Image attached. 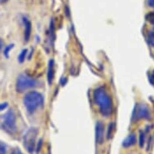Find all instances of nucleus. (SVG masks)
I'll return each mask as SVG.
<instances>
[{
  "mask_svg": "<svg viewBox=\"0 0 154 154\" xmlns=\"http://www.w3.org/2000/svg\"><path fill=\"white\" fill-rule=\"evenodd\" d=\"M11 154H23V153L22 152V151H21L20 149H17V148H15V149L12 151Z\"/></svg>",
  "mask_w": 154,
  "mask_h": 154,
  "instance_id": "f3484780",
  "label": "nucleus"
},
{
  "mask_svg": "<svg viewBox=\"0 0 154 154\" xmlns=\"http://www.w3.org/2000/svg\"><path fill=\"white\" fill-rule=\"evenodd\" d=\"M105 128L104 124L102 122H98L95 128V140L96 143L99 144H103L104 143V137H105Z\"/></svg>",
  "mask_w": 154,
  "mask_h": 154,
  "instance_id": "0eeeda50",
  "label": "nucleus"
},
{
  "mask_svg": "<svg viewBox=\"0 0 154 154\" xmlns=\"http://www.w3.org/2000/svg\"><path fill=\"white\" fill-rule=\"evenodd\" d=\"M23 103L29 113H34L43 106L44 98L41 94L31 91L24 96Z\"/></svg>",
  "mask_w": 154,
  "mask_h": 154,
  "instance_id": "f03ea898",
  "label": "nucleus"
},
{
  "mask_svg": "<svg viewBox=\"0 0 154 154\" xmlns=\"http://www.w3.org/2000/svg\"><path fill=\"white\" fill-rule=\"evenodd\" d=\"M8 0H0V3H5V2H7Z\"/></svg>",
  "mask_w": 154,
  "mask_h": 154,
  "instance_id": "5701e85b",
  "label": "nucleus"
},
{
  "mask_svg": "<svg viewBox=\"0 0 154 154\" xmlns=\"http://www.w3.org/2000/svg\"><path fill=\"white\" fill-rule=\"evenodd\" d=\"M149 43L154 47V28L149 32Z\"/></svg>",
  "mask_w": 154,
  "mask_h": 154,
  "instance_id": "4468645a",
  "label": "nucleus"
},
{
  "mask_svg": "<svg viewBox=\"0 0 154 154\" xmlns=\"http://www.w3.org/2000/svg\"><path fill=\"white\" fill-rule=\"evenodd\" d=\"M147 20L149 21V23L154 25V11L150 12L149 14L147 15Z\"/></svg>",
  "mask_w": 154,
  "mask_h": 154,
  "instance_id": "2eb2a0df",
  "label": "nucleus"
},
{
  "mask_svg": "<svg viewBox=\"0 0 154 154\" xmlns=\"http://www.w3.org/2000/svg\"><path fill=\"white\" fill-rule=\"evenodd\" d=\"M8 107V103H0V111H3L4 109Z\"/></svg>",
  "mask_w": 154,
  "mask_h": 154,
  "instance_id": "a211bd4d",
  "label": "nucleus"
},
{
  "mask_svg": "<svg viewBox=\"0 0 154 154\" xmlns=\"http://www.w3.org/2000/svg\"><path fill=\"white\" fill-rule=\"evenodd\" d=\"M145 143V135H144V131H140V140H139V144L140 148H143Z\"/></svg>",
  "mask_w": 154,
  "mask_h": 154,
  "instance_id": "9b49d317",
  "label": "nucleus"
},
{
  "mask_svg": "<svg viewBox=\"0 0 154 154\" xmlns=\"http://www.w3.org/2000/svg\"><path fill=\"white\" fill-rule=\"evenodd\" d=\"M38 84L39 82L35 79H32L28 74H21L19 76L16 82V90L18 92H24L29 89L36 87Z\"/></svg>",
  "mask_w": 154,
  "mask_h": 154,
  "instance_id": "7ed1b4c3",
  "label": "nucleus"
},
{
  "mask_svg": "<svg viewBox=\"0 0 154 154\" xmlns=\"http://www.w3.org/2000/svg\"><path fill=\"white\" fill-rule=\"evenodd\" d=\"M38 131L35 128H32L25 134L23 138V144L29 152H33L35 148V140L37 137Z\"/></svg>",
  "mask_w": 154,
  "mask_h": 154,
  "instance_id": "423d86ee",
  "label": "nucleus"
},
{
  "mask_svg": "<svg viewBox=\"0 0 154 154\" xmlns=\"http://www.w3.org/2000/svg\"><path fill=\"white\" fill-rule=\"evenodd\" d=\"M151 119V111L150 109L145 104L137 105L132 115V121H137L138 119Z\"/></svg>",
  "mask_w": 154,
  "mask_h": 154,
  "instance_id": "39448f33",
  "label": "nucleus"
},
{
  "mask_svg": "<svg viewBox=\"0 0 154 154\" xmlns=\"http://www.w3.org/2000/svg\"><path fill=\"white\" fill-rule=\"evenodd\" d=\"M12 47H14V45H11L9 46L8 48H6V50H5V55L6 56H8V53H9V51H10V49L12 48Z\"/></svg>",
  "mask_w": 154,
  "mask_h": 154,
  "instance_id": "6ab92c4d",
  "label": "nucleus"
},
{
  "mask_svg": "<svg viewBox=\"0 0 154 154\" xmlns=\"http://www.w3.org/2000/svg\"><path fill=\"white\" fill-rule=\"evenodd\" d=\"M136 143H137V136L136 134L131 133L124 140L123 142V146L124 148H129V147L133 146L134 144H136Z\"/></svg>",
  "mask_w": 154,
  "mask_h": 154,
  "instance_id": "6e6552de",
  "label": "nucleus"
},
{
  "mask_svg": "<svg viewBox=\"0 0 154 154\" xmlns=\"http://www.w3.org/2000/svg\"><path fill=\"white\" fill-rule=\"evenodd\" d=\"M0 154H7V148L2 142H0Z\"/></svg>",
  "mask_w": 154,
  "mask_h": 154,
  "instance_id": "dca6fc26",
  "label": "nucleus"
},
{
  "mask_svg": "<svg viewBox=\"0 0 154 154\" xmlns=\"http://www.w3.org/2000/svg\"><path fill=\"white\" fill-rule=\"evenodd\" d=\"M24 23H25V32H24V39L26 42L29 41L32 32V24L30 21L28 20L27 19H24Z\"/></svg>",
  "mask_w": 154,
  "mask_h": 154,
  "instance_id": "9d476101",
  "label": "nucleus"
},
{
  "mask_svg": "<svg viewBox=\"0 0 154 154\" xmlns=\"http://www.w3.org/2000/svg\"><path fill=\"white\" fill-rule=\"evenodd\" d=\"M152 78H153V79H154V71H153V73H152Z\"/></svg>",
  "mask_w": 154,
  "mask_h": 154,
  "instance_id": "b1692460",
  "label": "nucleus"
},
{
  "mask_svg": "<svg viewBox=\"0 0 154 154\" xmlns=\"http://www.w3.org/2000/svg\"><path fill=\"white\" fill-rule=\"evenodd\" d=\"M27 53H28V50H27V49H23V50L22 51V53L19 55V61H20V63H23V61L25 60Z\"/></svg>",
  "mask_w": 154,
  "mask_h": 154,
  "instance_id": "ddd939ff",
  "label": "nucleus"
},
{
  "mask_svg": "<svg viewBox=\"0 0 154 154\" xmlns=\"http://www.w3.org/2000/svg\"><path fill=\"white\" fill-rule=\"evenodd\" d=\"M114 129H115V127H114V124L111 123L108 125V130H107V135H106V137L107 139H110L112 137V134H113Z\"/></svg>",
  "mask_w": 154,
  "mask_h": 154,
  "instance_id": "f8f14e48",
  "label": "nucleus"
},
{
  "mask_svg": "<svg viewBox=\"0 0 154 154\" xmlns=\"http://www.w3.org/2000/svg\"><path fill=\"white\" fill-rule=\"evenodd\" d=\"M41 145H42V140H41L39 143H38V146H37V152H39L41 150Z\"/></svg>",
  "mask_w": 154,
  "mask_h": 154,
  "instance_id": "412c9836",
  "label": "nucleus"
},
{
  "mask_svg": "<svg viewBox=\"0 0 154 154\" xmlns=\"http://www.w3.org/2000/svg\"><path fill=\"white\" fill-rule=\"evenodd\" d=\"M54 62L53 60H51L48 64V81L49 85H52L54 79Z\"/></svg>",
  "mask_w": 154,
  "mask_h": 154,
  "instance_id": "1a4fd4ad",
  "label": "nucleus"
},
{
  "mask_svg": "<svg viewBox=\"0 0 154 154\" xmlns=\"http://www.w3.org/2000/svg\"><path fill=\"white\" fill-rule=\"evenodd\" d=\"M148 3H149V5L151 8H154V0H148Z\"/></svg>",
  "mask_w": 154,
  "mask_h": 154,
  "instance_id": "aec40b11",
  "label": "nucleus"
},
{
  "mask_svg": "<svg viewBox=\"0 0 154 154\" xmlns=\"http://www.w3.org/2000/svg\"><path fill=\"white\" fill-rule=\"evenodd\" d=\"M94 99L96 104L99 106L102 115L105 117L110 116L113 111V103L111 96L103 87H99L94 91Z\"/></svg>",
  "mask_w": 154,
  "mask_h": 154,
  "instance_id": "f257e3e1",
  "label": "nucleus"
},
{
  "mask_svg": "<svg viewBox=\"0 0 154 154\" xmlns=\"http://www.w3.org/2000/svg\"><path fill=\"white\" fill-rule=\"evenodd\" d=\"M3 128L11 134H15L16 131V117L12 110H9L4 116Z\"/></svg>",
  "mask_w": 154,
  "mask_h": 154,
  "instance_id": "20e7f679",
  "label": "nucleus"
},
{
  "mask_svg": "<svg viewBox=\"0 0 154 154\" xmlns=\"http://www.w3.org/2000/svg\"><path fill=\"white\" fill-rule=\"evenodd\" d=\"M3 47V42L1 41V39H0V50H1V48Z\"/></svg>",
  "mask_w": 154,
  "mask_h": 154,
  "instance_id": "4be33fe9",
  "label": "nucleus"
}]
</instances>
